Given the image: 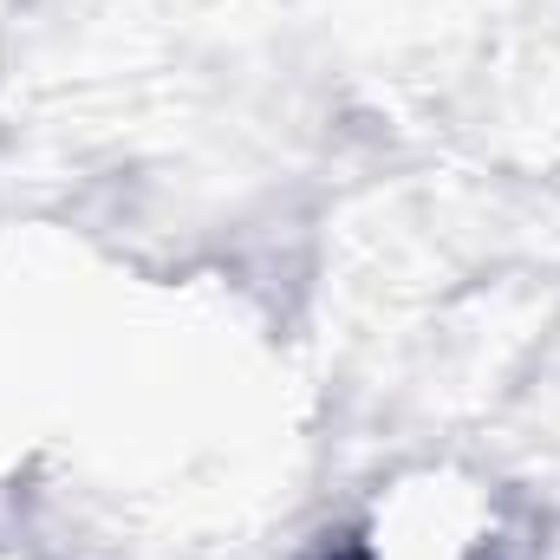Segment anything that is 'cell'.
<instances>
[{
	"label": "cell",
	"mask_w": 560,
	"mask_h": 560,
	"mask_svg": "<svg viewBox=\"0 0 560 560\" xmlns=\"http://www.w3.org/2000/svg\"><path fill=\"white\" fill-rule=\"evenodd\" d=\"M346 560H495V522L482 489L430 469L372 502Z\"/></svg>",
	"instance_id": "1"
}]
</instances>
